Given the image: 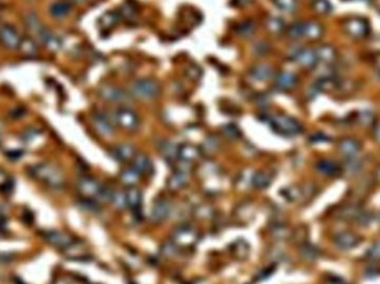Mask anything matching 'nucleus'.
I'll return each mask as SVG.
<instances>
[{"mask_svg": "<svg viewBox=\"0 0 380 284\" xmlns=\"http://www.w3.org/2000/svg\"><path fill=\"white\" fill-rule=\"evenodd\" d=\"M269 123L276 132L288 137L297 136L303 130L302 124H300L297 119L286 115H278L271 117Z\"/></svg>", "mask_w": 380, "mask_h": 284, "instance_id": "obj_1", "label": "nucleus"}, {"mask_svg": "<svg viewBox=\"0 0 380 284\" xmlns=\"http://www.w3.org/2000/svg\"><path fill=\"white\" fill-rule=\"evenodd\" d=\"M131 91L140 99H152L160 93V86L152 79H140L132 83Z\"/></svg>", "mask_w": 380, "mask_h": 284, "instance_id": "obj_2", "label": "nucleus"}, {"mask_svg": "<svg viewBox=\"0 0 380 284\" xmlns=\"http://www.w3.org/2000/svg\"><path fill=\"white\" fill-rule=\"evenodd\" d=\"M344 30L352 38L361 39L368 36L370 27L367 19L361 17H352L345 20Z\"/></svg>", "mask_w": 380, "mask_h": 284, "instance_id": "obj_3", "label": "nucleus"}, {"mask_svg": "<svg viewBox=\"0 0 380 284\" xmlns=\"http://www.w3.org/2000/svg\"><path fill=\"white\" fill-rule=\"evenodd\" d=\"M33 174H35L37 178L41 179V180H44L45 182H47L50 186L53 187L61 186L62 181H64L59 171L48 165L36 166L35 168H33Z\"/></svg>", "mask_w": 380, "mask_h": 284, "instance_id": "obj_4", "label": "nucleus"}, {"mask_svg": "<svg viewBox=\"0 0 380 284\" xmlns=\"http://www.w3.org/2000/svg\"><path fill=\"white\" fill-rule=\"evenodd\" d=\"M116 120L120 127L128 131H135L139 127V118L136 112L129 108H120L117 110Z\"/></svg>", "mask_w": 380, "mask_h": 284, "instance_id": "obj_5", "label": "nucleus"}, {"mask_svg": "<svg viewBox=\"0 0 380 284\" xmlns=\"http://www.w3.org/2000/svg\"><path fill=\"white\" fill-rule=\"evenodd\" d=\"M99 95L101 99L106 100L109 102H126L128 100V95L126 91L122 88L112 86V85H105L99 89Z\"/></svg>", "mask_w": 380, "mask_h": 284, "instance_id": "obj_6", "label": "nucleus"}, {"mask_svg": "<svg viewBox=\"0 0 380 284\" xmlns=\"http://www.w3.org/2000/svg\"><path fill=\"white\" fill-rule=\"evenodd\" d=\"M22 37L14 27L3 24L0 27V43L8 49H16L22 43Z\"/></svg>", "mask_w": 380, "mask_h": 284, "instance_id": "obj_7", "label": "nucleus"}, {"mask_svg": "<svg viewBox=\"0 0 380 284\" xmlns=\"http://www.w3.org/2000/svg\"><path fill=\"white\" fill-rule=\"evenodd\" d=\"M292 60L297 65L304 67V68H314L318 64L315 50L310 48L298 49L292 56Z\"/></svg>", "mask_w": 380, "mask_h": 284, "instance_id": "obj_8", "label": "nucleus"}, {"mask_svg": "<svg viewBox=\"0 0 380 284\" xmlns=\"http://www.w3.org/2000/svg\"><path fill=\"white\" fill-rule=\"evenodd\" d=\"M174 239L175 243H178L182 246H189L193 245L197 241V233H196L193 228L182 225V227L178 228L175 231Z\"/></svg>", "mask_w": 380, "mask_h": 284, "instance_id": "obj_9", "label": "nucleus"}, {"mask_svg": "<svg viewBox=\"0 0 380 284\" xmlns=\"http://www.w3.org/2000/svg\"><path fill=\"white\" fill-rule=\"evenodd\" d=\"M317 61L320 62L325 66H331L333 62L337 60L338 53L336 48L331 45L325 44L319 46L318 48L315 50Z\"/></svg>", "mask_w": 380, "mask_h": 284, "instance_id": "obj_10", "label": "nucleus"}, {"mask_svg": "<svg viewBox=\"0 0 380 284\" xmlns=\"http://www.w3.org/2000/svg\"><path fill=\"white\" fill-rule=\"evenodd\" d=\"M171 210V204L166 199H159L153 203L150 212V218L153 222H160L169 215Z\"/></svg>", "mask_w": 380, "mask_h": 284, "instance_id": "obj_11", "label": "nucleus"}, {"mask_svg": "<svg viewBox=\"0 0 380 284\" xmlns=\"http://www.w3.org/2000/svg\"><path fill=\"white\" fill-rule=\"evenodd\" d=\"M335 243L341 250H350L360 243V237L353 232H340L335 237Z\"/></svg>", "mask_w": 380, "mask_h": 284, "instance_id": "obj_12", "label": "nucleus"}, {"mask_svg": "<svg viewBox=\"0 0 380 284\" xmlns=\"http://www.w3.org/2000/svg\"><path fill=\"white\" fill-rule=\"evenodd\" d=\"M361 144L358 140L354 138H344L338 142V150L345 157H356L357 153L360 151Z\"/></svg>", "mask_w": 380, "mask_h": 284, "instance_id": "obj_13", "label": "nucleus"}, {"mask_svg": "<svg viewBox=\"0 0 380 284\" xmlns=\"http://www.w3.org/2000/svg\"><path fill=\"white\" fill-rule=\"evenodd\" d=\"M78 189L80 191V193L85 197L93 198L97 197L101 187L93 178H82L78 183Z\"/></svg>", "mask_w": 380, "mask_h": 284, "instance_id": "obj_14", "label": "nucleus"}, {"mask_svg": "<svg viewBox=\"0 0 380 284\" xmlns=\"http://www.w3.org/2000/svg\"><path fill=\"white\" fill-rule=\"evenodd\" d=\"M200 157V149L193 143H183L178 148V158L182 162H191Z\"/></svg>", "mask_w": 380, "mask_h": 284, "instance_id": "obj_15", "label": "nucleus"}, {"mask_svg": "<svg viewBox=\"0 0 380 284\" xmlns=\"http://www.w3.org/2000/svg\"><path fill=\"white\" fill-rule=\"evenodd\" d=\"M94 127L100 135L103 137H109L114 133V126L110 120L103 115H95L93 118Z\"/></svg>", "mask_w": 380, "mask_h": 284, "instance_id": "obj_16", "label": "nucleus"}, {"mask_svg": "<svg viewBox=\"0 0 380 284\" xmlns=\"http://www.w3.org/2000/svg\"><path fill=\"white\" fill-rule=\"evenodd\" d=\"M132 166L139 174H149L152 171V162L144 153H138L133 157Z\"/></svg>", "mask_w": 380, "mask_h": 284, "instance_id": "obj_17", "label": "nucleus"}, {"mask_svg": "<svg viewBox=\"0 0 380 284\" xmlns=\"http://www.w3.org/2000/svg\"><path fill=\"white\" fill-rule=\"evenodd\" d=\"M187 182H188L187 171L178 169L176 172H174L170 175L168 181H167V186H168V189L176 191L185 187L187 185Z\"/></svg>", "mask_w": 380, "mask_h": 284, "instance_id": "obj_18", "label": "nucleus"}, {"mask_svg": "<svg viewBox=\"0 0 380 284\" xmlns=\"http://www.w3.org/2000/svg\"><path fill=\"white\" fill-rule=\"evenodd\" d=\"M114 154L115 158L117 160L122 161V162H126L129 160H132L133 157L136 156V149L130 143H122L119 145H117L114 150Z\"/></svg>", "mask_w": 380, "mask_h": 284, "instance_id": "obj_19", "label": "nucleus"}, {"mask_svg": "<svg viewBox=\"0 0 380 284\" xmlns=\"http://www.w3.org/2000/svg\"><path fill=\"white\" fill-rule=\"evenodd\" d=\"M324 33V27L317 22L304 23V38L318 40Z\"/></svg>", "mask_w": 380, "mask_h": 284, "instance_id": "obj_20", "label": "nucleus"}, {"mask_svg": "<svg viewBox=\"0 0 380 284\" xmlns=\"http://www.w3.org/2000/svg\"><path fill=\"white\" fill-rule=\"evenodd\" d=\"M316 166L317 170H318L320 173L328 175V177H336L341 171L339 166H338L335 161L329 160V159H323V160L318 161Z\"/></svg>", "mask_w": 380, "mask_h": 284, "instance_id": "obj_21", "label": "nucleus"}, {"mask_svg": "<svg viewBox=\"0 0 380 284\" xmlns=\"http://www.w3.org/2000/svg\"><path fill=\"white\" fill-rule=\"evenodd\" d=\"M126 199L127 206L132 209V210H138L141 206L143 201V194L137 187H129L126 191Z\"/></svg>", "mask_w": 380, "mask_h": 284, "instance_id": "obj_22", "label": "nucleus"}, {"mask_svg": "<svg viewBox=\"0 0 380 284\" xmlns=\"http://www.w3.org/2000/svg\"><path fill=\"white\" fill-rule=\"evenodd\" d=\"M252 77L257 81H266L273 76V68L270 66L265 64H259L253 67L250 71Z\"/></svg>", "mask_w": 380, "mask_h": 284, "instance_id": "obj_23", "label": "nucleus"}, {"mask_svg": "<svg viewBox=\"0 0 380 284\" xmlns=\"http://www.w3.org/2000/svg\"><path fill=\"white\" fill-rule=\"evenodd\" d=\"M362 212L361 208L357 204H348L341 207L337 212V216L342 220H357L359 214Z\"/></svg>", "mask_w": 380, "mask_h": 284, "instance_id": "obj_24", "label": "nucleus"}, {"mask_svg": "<svg viewBox=\"0 0 380 284\" xmlns=\"http://www.w3.org/2000/svg\"><path fill=\"white\" fill-rule=\"evenodd\" d=\"M297 83V77L289 71H282L276 78V85L281 89H291Z\"/></svg>", "mask_w": 380, "mask_h": 284, "instance_id": "obj_25", "label": "nucleus"}, {"mask_svg": "<svg viewBox=\"0 0 380 284\" xmlns=\"http://www.w3.org/2000/svg\"><path fill=\"white\" fill-rule=\"evenodd\" d=\"M271 181H273V175L269 171H257L253 177V185L257 189H266L271 185Z\"/></svg>", "mask_w": 380, "mask_h": 284, "instance_id": "obj_26", "label": "nucleus"}, {"mask_svg": "<svg viewBox=\"0 0 380 284\" xmlns=\"http://www.w3.org/2000/svg\"><path fill=\"white\" fill-rule=\"evenodd\" d=\"M72 10V6L67 1H56L50 6V14L56 18H62Z\"/></svg>", "mask_w": 380, "mask_h": 284, "instance_id": "obj_27", "label": "nucleus"}, {"mask_svg": "<svg viewBox=\"0 0 380 284\" xmlns=\"http://www.w3.org/2000/svg\"><path fill=\"white\" fill-rule=\"evenodd\" d=\"M39 38L43 41V44L50 50H57L60 47V41L57 37L53 35L52 32H50L47 29H44V31L40 33Z\"/></svg>", "mask_w": 380, "mask_h": 284, "instance_id": "obj_28", "label": "nucleus"}, {"mask_svg": "<svg viewBox=\"0 0 380 284\" xmlns=\"http://www.w3.org/2000/svg\"><path fill=\"white\" fill-rule=\"evenodd\" d=\"M362 168V162L356 157H348L344 162V169L349 174H357Z\"/></svg>", "mask_w": 380, "mask_h": 284, "instance_id": "obj_29", "label": "nucleus"}, {"mask_svg": "<svg viewBox=\"0 0 380 284\" xmlns=\"http://www.w3.org/2000/svg\"><path fill=\"white\" fill-rule=\"evenodd\" d=\"M300 254H302V257H303L304 260L309 261V262H312V261H315V260H317V259L319 258L320 251L314 245H311V244H304L302 246V249H300Z\"/></svg>", "mask_w": 380, "mask_h": 284, "instance_id": "obj_30", "label": "nucleus"}, {"mask_svg": "<svg viewBox=\"0 0 380 284\" xmlns=\"http://www.w3.org/2000/svg\"><path fill=\"white\" fill-rule=\"evenodd\" d=\"M19 48L24 55H26L27 57H35L38 55V47H37L36 43L29 38L23 39Z\"/></svg>", "mask_w": 380, "mask_h": 284, "instance_id": "obj_31", "label": "nucleus"}, {"mask_svg": "<svg viewBox=\"0 0 380 284\" xmlns=\"http://www.w3.org/2000/svg\"><path fill=\"white\" fill-rule=\"evenodd\" d=\"M356 121L362 127H371L375 124L376 117L374 115V112L364 110V111L358 112L356 116Z\"/></svg>", "mask_w": 380, "mask_h": 284, "instance_id": "obj_32", "label": "nucleus"}, {"mask_svg": "<svg viewBox=\"0 0 380 284\" xmlns=\"http://www.w3.org/2000/svg\"><path fill=\"white\" fill-rule=\"evenodd\" d=\"M48 240L51 242L52 244L58 245V246H62V248L72 243V239H70V237L67 235H65V233H61V232L49 233Z\"/></svg>", "mask_w": 380, "mask_h": 284, "instance_id": "obj_33", "label": "nucleus"}, {"mask_svg": "<svg viewBox=\"0 0 380 284\" xmlns=\"http://www.w3.org/2000/svg\"><path fill=\"white\" fill-rule=\"evenodd\" d=\"M139 175L140 174L132 168V169L124 170L122 172V175H120V178H122V181L125 183V185L128 187H133L138 181H139Z\"/></svg>", "mask_w": 380, "mask_h": 284, "instance_id": "obj_34", "label": "nucleus"}, {"mask_svg": "<svg viewBox=\"0 0 380 284\" xmlns=\"http://www.w3.org/2000/svg\"><path fill=\"white\" fill-rule=\"evenodd\" d=\"M312 8L319 15H328L332 11L333 7L329 0H312Z\"/></svg>", "mask_w": 380, "mask_h": 284, "instance_id": "obj_35", "label": "nucleus"}, {"mask_svg": "<svg viewBox=\"0 0 380 284\" xmlns=\"http://www.w3.org/2000/svg\"><path fill=\"white\" fill-rule=\"evenodd\" d=\"M271 236L276 239L285 240L291 236V231L285 224H276L271 228Z\"/></svg>", "mask_w": 380, "mask_h": 284, "instance_id": "obj_36", "label": "nucleus"}, {"mask_svg": "<svg viewBox=\"0 0 380 284\" xmlns=\"http://www.w3.org/2000/svg\"><path fill=\"white\" fill-rule=\"evenodd\" d=\"M276 7L287 14H291L297 8V0H274Z\"/></svg>", "mask_w": 380, "mask_h": 284, "instance_id": "obj_37", "label": "nucleus"}, {"mask_svg": "<svg viewBox=\"0 0 380 284\" xmlns=\"http://www.w3.org/2000/svg\"><path fill=\"white\" fill-rule=\"evenodd\" d=\"M267 28L273 33H280L285 29V22L279 17H271L267 22Z\"/></svg>", "mask_w": 380, "mask_h": 284, "instance_id": "obj_38", "label": "nucleus"}, {"mask_svg": "<svg viewBox=\"0 0 380 284\" xmlns=\"http://www.w3.org/2000/svg\"><path fill=\"white\" fill-rule=\"evenodd\" d=\"M161 153L166 159L171 160L178 157V147L176 144H174L173 142H165L161 145Z\"/></svg>", "mask_w": 380, "mask_h": 284, "instance_id": "obj_39", "label": "nucleus"}, {"mask_svg": "<svg viewBox=\"0 0 380 284\" xmlns=\"http://www.w3.org/2000/svg\"><path fill=\"white\" fill-rule=\"evenodd\" d=\"M119 18H120L119 12L108 11L101 17V20H100V22H101V24L105 28H110L112 26H115V24L119 22Z\"/></svg>", "mask_w": 380, "mask_h": 284, "instance_id": "obj_40", "label": "nucleus"}, {"mask_svg": "<svg viewBox=\"0 0 380 284\" xmlns=\"http://www.w3.org/2000/svg\"><path fill=\"white\" fill-rule=\"evenodd\" d=\"M287 35L291 39L304 38V23H295L287 29Z\"/></svg>", "mask_w": 380, "mask_h": 284, "instance_id": "obj_41", "label": "nucleus"}, {"mask_svg": "<svg viewBox=\"0 0 380 284\" xmlns=\"http://www.w3.org/2000/svg\"><path fill=\"white\" fill-rule=\"evenodd\" d=\"M27 26L33 33H37V35H38V36H40V33L43 32L44 29H45L43 27V24H40L38 18H37L35 15L28 16V18H27Z\"/></svg>", "mask_w": 380, "mask_h": 284, "instance_id": "obj_42", "label": "nucleus"}, {"mask_svg": "<svg viewBox=\"0 0 380 284\" xmlns=\"http://www.w3.org/2000/svg\"><path fill=\"white\" fill-rule=\"evenodd\" d=\"M282 194L283 197L287 198L289 201H297V200L302 199V189L296 187H289L286 188L285 190H282Z\"/></svg>", "mask_w": 380, "mask_h": 284, "instance_id": "obj_43", "label": "nucleus"}, {"mask_svg": "<svg viewBox=\"0 0 380 284\" xmlns=\"http://www.w3.org/2000/svg\"><path fill=\"white\" fill-rule=\"evenodd\" d=\"M233 253L238 259H246L249 254V245L245 241H238L233 248Z\"/></svg>", "mask_w": 380, "mask_h": 284, "instance_id": "obj_44", "label": "nucleus"}, {"mask_svg": "<svg viewBox=\"0 0 380 284\" xmlns=\"http://www.w3.org/2000/svg\"><path fill=\"white\" fill-rule=\"evenodd\" d=\"M111 203L114 204V207L116 209H125L127 206V199H126V193H123V192H115L114 195H112L111 199Z\"/></svg>", "mask_w": 380, "mask_h": 284, "instance_id": "obj_45", "label": "nucleus"}, {"mask_svg": "<svg viewBox=\"0 0 380 284\" xmlns=\"http://www.w3.org/2000/svg\"><path fill=\"white\" fill-rule=\"evenodd\" d=\"M177 245L175 242H166V243L162 245L161 253L167 258H171L177 253Z\"/></svg>", "mask_w": 380, "mask_h": 284, "instance_id": "obj_46", "label": "nucleus"}, {"mask_svg": "<svg viewBox=\"0 0 380 284\" xmlns=\"http://www.w3.org/2000/svg\"><path fill=\"white\" fill-rule=\"evenodd\" d=\"M112 195H114V192L111 190L107 189V188H101L97 195V198L102 202H111Z\"/></svg>", "mask_w": 380, "mask_h": 284, "instance_id": "obj_47", "label": "nucleus"}, {"mask_svg": "<svg viewBox=\"0 0 380 284\" xmlns=\"http://www.w3.org/2000/svg\"><path fill=\"white\" fill-rule=\"evenodd\" d=\"M223 130L225 135L229 138H231V139H235V138L239 137L240 135L239 129H238L236 126H233V124H228V126L223 128Z\"/></svg>", "mask_w": 380, "mask_h": 284, "instance_id": "obj_48", "label": "nucleus"}, {"mask_svg": "<svg viewBox=\"0 0 380 284\" xmlns=\"http://www.w3.org/2000/svg\"><path fill=\"white\" fill-rule=\"evenodd\" d=\"M368 257L373 260L380 261V242H376L368 250Z\"/></svg>", "mask_w": 380, "mask_h": 284, "instance_id": "obj_49", "label": "nucleus"}, {"mask_svg": "<svg viewBox=\"0 0 380 284\" xmlns=\"http://www.w3.org/2000/svg\"><path fill=\"white\" fill-rule=\"evenodd\" d=\"M274 271H275V266H274V265L268 266V268L264 269V270L261 271L260 273H259V274L257 275L256 280H258V281H262V280H265V279H267V278H269L270 275L274 273Z\"/></svg>", "mask_w": 380, "mask_h": 284, "instance_id": "obj_50", "label": "nucleus"}, {"mask_svg": "<svg viewBox=\"0 0 380 284\" xmlns=\"http://www.w3.org/2000/svg\"><path fill=\"white\" fill-rule=\"evenodd\" d=\"M310 140L312 143H321V142H325L329 139L325 135H323V133H316V135L310 138Z\"/></svg>", "mask_w": 380, "mask_h": 284, "instance_id": "obj_51", "label": "nucleus"}, {"mask_svg": "<svg viewBox=\"0 0 380 284\" xmlns=\"http://www.w3.org/2000/svg\"><path fill=\"white\" fill-rule=\"evenodd\" d=\"M240 29H241L240 32L243 33V35H249V33H252L253 31L254 28L252 23H245L243 24V26L240 27Z\"/></svg>", "mask_w": 380, "mask_h": 284, "instance_id": "obj_52", "label": "nucleus"}, {"mask_svg": "<svg viewBox=\"0 0 380 284\" xmlns=\"http://www.w3.org/2000/svg\"><path fill=\"white\" fill-rule=\"evenodd\" d=\"M327 284H346V282L339 277H328Z\"/></svg>", "mask_w": 380, "mask_h": 284, "instance_id": "obj_53", "label": "nucleus"}, {"mask_svg": "<svg viewBox=\"0 0 380 284\" xmlns=\"http://www.w3.org/2000/svg\"><path fill=\"white\" fill-rule=\"evenodd\" d=\"M374 137L376 138V140L380 142V123L375 124L374 127Z\"/></svg>", "mask_w": 380, "mask_h": 284, "instance_id": "obj_54", "label": "nucleus"}, {"mask_svg": "<svg viewBox=\"0 0 380 284\" xmlns=\"http://www.w3.org/2000/svg\"><path fill=\"white\" fill-rule=\"evenodd\" d=\"M377 178H378V180L380 181V169L377 171Z\"/></svg>", "mask_w": 380, "mask_h": 284, "instance_id": "obj_55", "label": "nucleus"}, {"mask_svg": "<svg viewBox=\"0 0 380 284\" xmlns=\"http://www.w3.org/2000/svg\"><path fill=\"white\" fill-rule=\"evenodd\" d=\"M357 1H365V2H369L371 0H357Z\"/></svg>", "mask_w": 380, "mask_h": 284, "instance_id": "obj_56", "label": "nucleus"}, {"mask_svg": "<svg viewBox=\"0 0 380 284\" xmlns=\"http://www.w3.org/2000/svg\"><path fill=\"white\" fill-rule=\"evenodd\" d=\"M74 1H78V2H81V1H85V0H74Z\"/></svg>", "mask_w": 380, "mask_h": 284, "instance_id": "obj_57", "label": "nucleus"}, {"mask_svg": "<svg viewBox=\"0 0 380 284\" xmlns=\"http://www.w3.org/2000/svg\"><path fill=\"white\" fill-rule=\"evenodd\" d=\"M379 221H380V215H379Z\"/></svg>", "mask_w": 380, "mask_h": 284, "instance_id": "obj_58", "label": "nucleus"}]
</instances>
